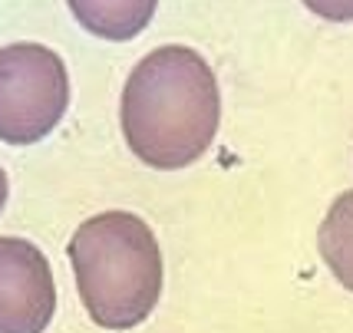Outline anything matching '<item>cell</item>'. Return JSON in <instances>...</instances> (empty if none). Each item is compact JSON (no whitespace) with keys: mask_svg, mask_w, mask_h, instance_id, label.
Listing matches in <instances>:
<instances>
[{"mask_svg":"<svg viewBox=\"0 0 353 333\" xmlns=\"http://www.w3.org/2000/svg\"><path fill=\"white\" fill-rule=\"evenodd\" d=\"M119 119L125 145L145 165L175 172L199 162L221 122L215 70L192 46H159L132 66Z\"/></svg>","mask_w":353,"mask_h":333,"instance_id":"1","label":"cell"},{"mask_svg":"<svg viewBox=\"0 0 353 333\" xmlns=\"http://www.w3.org/2000/svg\"><path fill=\"white\" fill-rule=\"evenodd\" d=\"M66 254L83 307L99 327L129 330L152 314L162 294V251L139 214H92L70 238Z\"/></svg>","mask_w":353,"mask_h":333,"instance_id":"2","label":"cell"},{"mask_svg":"<svg viewBox=\"0 0 353 333\" xmlns=\"http://www.w3.org/2000/svg\"><path fill=\"white\" fill-rule=\"evenodd\" d=\"M70 106V76L43 43L0 46V142L33 145L50 136Z\"/></svg>","mask_w":353,"mask_h":333,"instance_id":"3","label":"cell"},{"mask_svg":"<svg viewBox=\"0 0 353 333\" xmlns=\"http://www.w3.org/2000/svg\"><path fill=\"white\" fill-rule=\"evenodd\" d=\"M57 310L46 254L27 238H0V333H43Z\"/></svg>","mask_w":353,"mask_h":333,"instance_id":"4","label":"cell"},{"mask_svg":"<svg viewBox=\"0 0 353 333\" xmlns=\"http://www.w3.org/2000/svg\"><path fill=\"white\" fill-rule=\"evenodd\" d=\"M323 264L347 290H353V192L334 198L330 212L317 231Z\"/></svg>","mask_w":353,"mask_h":333,"instance_id":"5","label":"cell"},{"mask_svg":"<svg viewBox=\"0 0 353 333\" xmlns=\"http://www.w3.org/2000/svg\"><path fill=\"white\" fill-rule=\"evenodd\" d=\"M70 10L92 33H103L109 40H129L136 37L155 14V3H83L73 0Z\"/></svg>","mask_w":353,"mask_h":333,"instance_id":"6","label":"cell"},{"mask_svg":"<svg viewBox=\"0 0 353 333\" xmlns=\"http://www.w3.org/2000/svg\"><path fill=\"white\" fill-rule=\"evenodd\" d=\"M7 192H10V185H7V172L0 168V212H3V205H7Z\"/></svg>","mask_w":353,"mask_h":333,"instance_id":"7","label":"cell"}]
</instances>
